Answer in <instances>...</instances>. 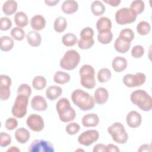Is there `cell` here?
I'll list each match as a JSON object with an SVG mask.
<instances>
[{"label": "cell", "mask_w": 152, "mask_h": 152, "mask_svg": "<svg viewBox=\"0 0 152 152\" xmlns=\"http://www.w3.org/2000/svg\"><path fill=\"white\" fill-rule=\"evenodd\" d=\"M74 104L80 110L87 111L92 109L94 107V99L87 92L81 89L74 90L71 96Z\"/></svg>", "instance_id": "obj_1"}, {"label": "cell", "mask_w": 152, "mask_h": 152, "mask_svg": "<svg viewBox=\"0 0 152 152\" xmlns=\"http://www.w3.org/2000/svg\"><path fill=\"white\" fill-rule=\"evenodd\" d=\"M131 102L137 106L141 110L148 112L152 108V98L144 90L138 89L132 91L130 96Z\"/></svg>", "instance_id": "obj_2"}, {"label": "cell", "mask_w": 152, "mask_h": 152, "mask_svg": "<svg viewBox=\"0 0 152 152\" xmlns=\"http://www.w3.org/2000/svg\"><path fill=\"white\" fill-rule=\"evenodd\" d=\"M56 109L60 120L63 122H69L75 118L76 112L66 98L62 97L57 102Z\"/></svg>", "instance_id": "obj_3"}, {"label": "cell", "mask_w": 152, "mask_h": 152, "mask_svg": "<svg viewBox=\"0 0 152 152\" xmlns=\"http://www.w3.org/2000/svg\"><path fill=\"white\" fill-rule=\"evenodd\" d=\"M80 83L83 87L87 89L93 88L96 84L95 71L94 68L88 64L83 65L79 70Z\"/></svg>", "instance_id": "obj_4"}, {"label": "cell", "mask_w": 152, "mask_h": 152, "mask_svg": "<svg viewBox=\"0 0 152 152\" xmlns=\"http://www.w3.org/2000/svg\"><path fill=\"white\" fill-rule=\"evenodd\" d=\"M80 55L77 51L74 49L67 50L59 61L60 67L65 70L74 69L80 62Z\"/></svg>", "instance_id": "obj_5"}, {"label": "cell", "mask_w": 152, "mask_h": 152, "mask_svg": "<svg viewBox=\"0 0 152 152\" xmlns=\"http://www.w3.org/2000/svg\"><path fill=\"white\" fill-rule=\"evenodd\" d=\"M108 133L112 136V140L118 144H125L128 139V135L124 125L120 122H115L107 128Z\"/></svg>", "instance_id": "obj_6"}, {"label": "cell", "mask_w": 152, "mask_h": 152, "mask_svg": "<svg viewBox=\"0 0 152 152\" xmlns=\"http://www.w3.org/2000/svg\"><path fill=\"white\" fill-rule=\"evenodd\" d=\"M28 103V97L23 95H18L12 107V115L18 118H23L27 113Z\"/></svg>", "instance_id": "obj_7"}, {"label": "cell", "mask_w": 152, "mask_h": 152, "mask_svg": "<svg viewBox=\"0 0 152 152\" xmlns=\"http://www.w3.org/2000/svg\"><path fill=\"white\" fill-rule=\"evenodd\" d=\"M137 16L134 14L129 8L127 7H123L119 9L115 13V21L120 25H125L134 23L136 19Z\"/></svg>", "instance_id": "obj_8"}, {"label": "cell", "mask_w": 152, "mask_h": 152, "mask_svg": "<svg viewBox=\"0 0 152 152\" xmlns=\"http://www.w3.org/2000/svg\"><path fill=\"white\" fill-rule=\"evenodd\" d=\"M146 81V76L142 72L135 74H127L122 78L123 83L128 87H137L144 84Z\"/></svg>", "instance_id": "obj_9"}, {"label": "cell", "mask_w": 152, "mask_h": 152, "mask_svg": "<svg viewBox=\"0 0 152 152\" xmlns=\"http://www.w3.org/2000/svg\"><path fill=\"white\" fill-rule=\"evenodd\" d=\"M28 151L29 152H54L53 145L45 140H35L30 145Z\"/></svg>", "instance_id": "obj_10"}, {"label": "cell", "mask_w": 152, "mask_h": 152, "mask_svg": "<svg viewBox=\"0 0 152 152\" xmlns=\"http://www.w3.org/2000/svg\"><path fill=\"white\" fill-rule=\"evenodd\" d=\"M99 138V133L96 129H88L83 132L78 137V142L84 146H90L97 141Z\"/></svg>", "instance_id": "obj_11"}, {"label": "cell", "mask_w": 152, "mask_h": 152, "mask_svg": "<svg viewBox=\"0 0 152 152\" xmlns=\"http://www.w3.org/2000/svg\"><path fill=\"white\" fill-rule=\"evenodd\" d=\"M27 126L34 132L42 131L45 126V122L43 118L37 114L33 113L30 115L26 120Z\"/></svg>", "instance_id": "obj_12"}, {"label": "cell", "mask_w": 152, "mask_h": 152, "mask_svg": "<svg viewBox=\"0 0 152 152\" xmlns=\"http://www.w3.org/2000/svg\"><path fill=\"white\" fill-rule=\"evenodd\" d=\"M11 78L7 75L2 74L0 76V99L4 101L8 99L11 94L10 86Z\"/></svg>", "instance_id": "obj_13"}, {"label": "cell", "mask_w": 152, "mask_h": 152, "mask_svg": "<svg viewBox=\"0 0 152 152\" xmlns=\"http://www.w3.org/2000/svg\"><path fill=\"white\" fill-rule=\"evenodd\" d=\"M126 122L127 125L132 128L140 126L142 122L141 115L135 110L130 111L126 115Z\"/></svg>", "instance_id": "obj_14"}, {"label": "cell", "mask_w": 152, "mask_h": 152, "mask_svg": "<svg viewBox=\"0 0 152 152\" xmlns=\"http://www.w3.org/2000/svg\"><path fill=\"white\" fill-rule=\"evenodd\" d=\"M31 107L37 111H45L48 108V103L45 99L41 96H35L31 100Z\"/></svg>", "instance_id": "obj_15"}, {"label": "cell", "mask_w": 152, "mask_h": 152, "mask_svg": "<svg viewBox=\"0 0 152 152\" xmlns=\"http://www.w3.org/2000/svg\"><path fill=\"white\" fill-rule=\"evenodd\" d=\"M30 26L34 30L40 31L45 27L46 20L42 15H35L30 20Z\"/></svg>", "instance_id": "obj_16"}, {"label": "cell", "mask_w": 152, "mask_h": 152, "mask_svg": "<svg viewBox=\"0 0 152 152\" xmlns=\"http://www.w3.org/2000/svg\"><path fill=\"white\" fill-rule=\"evenodd\" d=\"M81 122L84 127H94L99 124V118L97 115L94 113H88L83 117Z\"/></svg>", "instance_id": "obj_17"}, {"label": "cell", "mask_w": 152, "mask_h": 152, "mask_svg": "<svg viewBox=\"0 0 152 152\" xmlns=\"http://www.w3.org/2000/svg\"><path fill=\"white\" fill-rule=\"evenodd\" d=\"M109 98V93L104 87L97 88L94 93V101L99 104L105 103Z\"/></svg>", "instance_id": "obj_18"}, {"label": "cell", "mask_w": 152, "mask_h": 152, "mask_svg": "<svg viewBox=\"0 0 152 152\" xmlns=\"http://www.w3.org/2000/svg\"><path fill=\"white\" fill-rule=\"evenodd\" d=\"M96 28L99 33L110 31L112 28V21L106 17H100L96 22Z\"/></svg>", "instance_id": "obj_19"}, {"label": "cell", "mask_w": 152, "mask_h": 152, "mask_svg": "<svg viewBox=\"0 0 152 152\" xmlns=\"http://www.w3.org/2000/svg\"><path fill=\"white\" fill-rule=\"evenodd\" d=\"M78 4L76 1L66 0L64 1L61 5L62 11L66 14H72L77 11Z\"/></svg>", "instance_id": "obj_20"}, {"label": "cell", "mask_w": 152, "mask_h": 152, "mask_svg": "<svg viewBox=\"0 0 152 152\" xmlns=\"http://www.w3.org/2000/svg\"><path fill=\"white\" fill-rule=\"evenodd\" d=\"M128 62L126 59L122 56H116L112 60V66L116 72H121L124 71L127 67Z\"/></svg>", "instance_id": "obj_21"}, {"label": "cell", "mask_w": 152, "mask_h": 152, "mask_svg": "<svg viewBox=\"0 0 152 152\" xmlns=\"http://www.w3.org/2000/svg\"><path fill=\"white\" fill-rule=\"evenodd\" d=\"M27 43L32 47H38L42 42L40 34L36 31H30L26 35Z\"/></svg>", "instance_id": "obj_22"}, {"label": "cell", "mask_w": 152, "mask_h": 152, "mask_svg": "<svg viewBox=\"0 0 152 152\" xmlns=\"http://www.w3.org/2000/svg\"><path fill=\"white\" fill-rule=\"evenodd\" d=\"M62 93L61 87L57 86H49L46 90V96L50 100H55Z\"/></svg>", "instance_id": "obj_23"}, {"label": "cell", "mask_w": 152, "mask_h": 152, "mask_svg": "<svg viewBox=\"0 0 152 152\" xmlns=\"http://www.w3.org/2000/svg\"><path fill=\"white\" fill-rule=\"evenodd\" d=\"M30 137V132L24 128H18L15 132V138L20 144L26 143Z\"/></svg>", "instance_id": "obj_24"}, {"label": "cell", "mask_w": 152, "mask_h": 152, "mask_svg": "<svg viewBox=\"0 0 152 152\" xmlns=\"http://www.w3.org/2000/svg\"><path fill=\"white\" fill-rule=\"evenodd\" d=\"M17 7L18 5L15 1L8 0L2 5V11L7 15H11L16 12Z\"/></svg>", "instance_id": "obj_25"}, {"label": "cell", "mask_w": 152, "mask_h": 152, "mask_svg": "<svg viewBox=\"0 0 152 152\" xmlns=\"http://www.w3.org/2000/svg\"><path fill=\"white\" fill-rule=\"evenodd\" d=\"M131 44V42H125L119 37H118L115 42L114 48L117 52L121 53H125L129 50Z\"/></svg>", "instance_id": "obj_26"}, {"label": "cell", "mask_w": 152, "mask_h": 152, "mask_svg": "<svg viewBox=\"0 0 152 152\" xmlns=\"http://www.w3.org/2000/svg\"><path fill=\"white\" fill-rule=\"evenodd\" d=\"M14 20L15 24L19 27H24L27 26L28 23V17L26 14L22 11L17 12L14 17Z\"/></svg>", "instance_id": "obj_27"}, {"label": "cell", "mask_w": 152, "mask_h": 152, "mask_svg": "<svg viewBox=\"0 0 152 152\" xmlns=\"http://www.w3.org/2000/svg\"><path fill=\"white\" fill-rule=\"evenodd\" d=\"M70 75L65 72L58 71L55 72L53 76V81L59 84H64L70 81Z\"/></svg>", "instance_id": "obj_28"}, {"label": "cell", "mask_w": 152, "mask_h": 152, "mask_svg": "<svg viewBox=\"0 0 152 152\" xmlns=\"http://www.w3.org/2000/svg\"><path fill=\"white\" fill-rule=\"evenodd\" d=\"M106 7L102 2L94 1L91 4V11L95 16H100L103 14Z\"/></svg>", "instance_id": "obj_29"}, {"label": "cell", "mask_w": 152, "mask_h": 152, "mask_svg": "<svg viewBox=\"0 0 152 152\" xmlns=\"http://www.w3.org/2000/svg\"><path fill=\"white\" fill-rule=\"evenodd\" d=\"M13 39L8 36H3L1 37V50L8 52L11 50L14 46Z\"/></svg>", "instance_id": "obj_30"}, {"label": "cell", "mask_w": 152, "mask_h": 152, "mask_svg": "<svg viewBox=\"0 0 152 152\" xmlns=\"http://www.w3.org/2000/svg\"><path fill=\"white\" fill-rule=\"evenodd\" d=\"M145 4L141 0H135L131 2L130 5V10L136 15L141 14L144 10Z\"/></svg>", "instance_id": "obj_31"}, {"label": "cell", "mask_w": 152, "mask_h": 152, "mask_svg": "<svg viewBox=\"0 0 152 152\" xmlns=\"http://www.w3.org/2000/svg\"><path fill=\"white\" fill-rule=\"evenodd\" d=\"M67 27V21L63 17L56 18L53 23V28L58 33H62L65 31Z\"/></svg>", "instance_id": "obj_32"}, {"label": "cell", "mask_w": 152, "mask_h": 152, "mask_svg": "<svg viewBox=\"0 0 152 152\" xmlns=\"http://www.w3.org/2000/svg\"><path fill=\"white\" fill-rule=\"evenodd\" d=\"M62 42L65 46L71 47L77 43L78 39L74 34L68 33L62 36Z\"/></svg>", "instance_id": "obj_33"}, {"label": "cell", "mask_w": 152, "mask_h": 152, "mask_svg": "<svg viewBox=\"0 0 152 152\" xmlns=\"http://www.w3.org/2000/svg\"><path fill=\"white\" fill-rule=\"evenodd\" d=\"M46 84L47 81L46 78L41 75L36 76L32 81V86L37 90L44 89L46 86Z\"/></svg>", "instance_id": "obj_34"}, {"label": "cell", "mask_w": 152, "mask_h": 152, "mask_svg": "<svg viewBox=\"0 0 152 152\" xmlns=\"http://www.w3.org/2000/svg\"><path fill=\"white\" fill-rule=\"evenodd\" d=\"M111 71L106 68L100 69L97 72V79L100 83H106L111 78Z\"/></svg>", "instance_id": "obj_35"}, {"label": "cell", "mask_w": 152, "mask_h": 152, "mask_svg": "<svg viewBox=\"0 0 152 152\" xmlns=\"http://www.w3.org/2000/svg\"><path fill=\"white\" fill-rule=\"evenodd\" d=\"M151 30V26L149 23L145 21H141L137 26V31L141 36L148 34Z\"/></svg>", "instance_id": "obj_36"}, {"label": "cell", "mask_w": 152, "mask_h": 152, "mask_svg": "<svg viewBox=\"0 0 152 152\" xmlns=\"http://www.w3.org/2000/svg\"><path fill=\"white\" fill-rule=\"evenodd\" d=\"M113 39V33L111 31L99 33L97 34L98 41L103 45L109 44Z\"/></svg>", "instance_id": "obj_37"}, {"label": "cell", "mask_w": 152, "mask_h": 152, "mask_svg": "<svg viewBox=\"0 0 152 152\" xmlns=\"http://www.w3.org/2000/svg\"><path fill=\"white\" fill-rule=\"evenodd\" d=\"M134 33L132 30L129 28H126L122 29L120 31L118 37L125 42H131V41L134 39Z\"/></svg>", "instance_id": "obj_38"}, {"label": "cell", "mask_w": 152, "mask_h": 152, "mask_svg": "<svg viewBox=\"0 0 152 152\" xmlns=\"http://www.w3.org/2000/svg\"><path fill=\"white\" fill-rule=\"evenodd\" d=\"M11 36L16 40H23L25 37V32L23 28L19 27H13L10 32Z\"/></svg>", "instance_id": "obj_39"}, {"label": "cell", "mask_w": 152, "mask_h": 152, "mask_svg": "<svg viewBox=\"0 0 152 152\" xmlns=\"http://www.w3.org/2000/svg\"><path fill=\"white\" fill-rule=\"evenodd\" d=\"M79 48L81 49H88L91 48L94 44V40L93 38L88 39H80L77 42Z\"/></svg>", "instance_id": "obj_40"}, {"label": "cell", "mask_w": 152, "mask_h": 152, "mask_svg": "<svg viewBox=\"0 0 152 152\" xmlns=\"http://www.w3.org/2000/svg\"><path fill=\"white\" fill-rule=\"evenodd\" d=\"M31 94V88L27 84H21L17 89V94L18 95H23L30 97Z\"/></svg>", "instance_id": "obj_41"}, {"label": "cell", "mask_w": 152, "mask_h": 152, "mask_svg": "<svg viewBox=\"0 0 152 152\" xmlns=\"http://www.w3.org/2000/svg\"><path fill=\"white\" fill-rule=\"evenodd\" d=\"M80 129V126L77 122H71L68 124L65 128L66 133L71 135H75Z\"/></svg>", "instance_id": "obj_42"}, {"label": "cell", "mask_w": 152, "mask_h": 152, "mask_svg": "<svg viewBox=\"0 0 152 152\" xmlns=\"http://www.w3.org/2000/svg\"><path fill=\"white\" fill-rule=\"evenodd\" d=\"M131 55L134 58H140L144 53V49L141 45H135L131 49Z\"/></svg>", "instance_id": "obj_43"}, {"label": "cell", "mask_w": 152, "mask_h": 152, "mask_svg": "<svg viewBox=\"0 0 152 152\" xmlns=\"http://www.w3.org/2000/svg\"><path fill=\"white\" fill-rule=\"evenodd\" d=\"M11 143V136L4 132H1L0 134V146L1 147H5L9 145Z\"/></svg>", "instance_id": "obj_44"}, {"label": "cell", "mask_w": 152, "mask_h": 152, "mask_svg": "<svg viewBox=\"0 0 152 152\" xmlns=\"http://www.w3.org/2000/svg\"><path fill=\"white\" fill-rule=\"evenodd\" d=\"M12 26L11 20L7 17H2L0 19V29L2 31L8 30Z\"/></svg>", "instance_id": "obj_45"}, {"label": "cell", "mask_w": 152, "mask_h": 152, "mask_svg": "<svg viewBox=\"0 0 152 152\" xmlns=\"http://www.w3.org/2000/svg\"><path fill=\"white\" fill-rule=\"evenodd\" d=\"M80 35L81 39H91L94 36V31L91 27H87L81 31Z\"/></svg>", "instance_id": "obj_46"}, {"label": "cell", "mask_w": 152, "mask_h": 152, "mask_svg": "<svg viewBox=\"0 0 152 152\" xmlns=\"http://www.w3.org/2000/svg\"><path fill=\"white\" fill-rule=\"evenodd\" d=\"M18 126V121L14 118H8L5 122V126L7 129L12 131L15 129Z\"/></svg>", "instance_id": "obj_47"}, {"label": "cell", "mask_w": 152, "mask_h": 152, "mask_svg": "<svg viewBox=\"0 0 152 152\" xmlns=\"http://www.w3.org/2000/svg\"><path fill=\"white\" fill-rule=\"evenodd\" d=\"M106 152H119V148L115 145L112 144H109L106 145Z\"/></svg>", "instance_id": "obj_48"}, {"label": "cell", "mask_w": 152, "mask_h": 152, "mask_svg": "<svg viewBox=\"0 0 152 152\" xmlns=\"http://www.w3.org/2000/svg\"><path fill=\"white\" fill-rule=\"evenodd\" d=\"M93 152H104L106 151V145L103 144H97L93 149Z\"/></svg>", "instance_id": "obj_49"}, {"label": "cell", "mask_w": 152, "mask_h": 152, "mask_svg": "<svg viewBox=\"0 0 152 152\" xmlns=\"http://www.w3.org/2000/svg\"><path fill=\"white\" fill-rule=\"evenodd\" d=\"M138 151H151V145L148 144H144L140 147Z\"/></svg>", "instance_id": "obj_50"}, {"label": "cell", "mask_w": 152, "mask_h": 152, "mask_svg": "<svg viewBox=\"0 0 152 152\" xmlns=\"http://www.w3.org/2000/svg\"><path fill=\"white\" fill-rule=\"evenodd\" d=\"M104 2L112 7H117L121 3V0H104Z\"/></svg>", "instance_id": "obj_51"}, {"label": "cell", "mask_w": 152, "mask_h": 152, "mask_svg": "<svg viewBox=\"0 0 152 152\" xmlns=\"http://www.w3.org/2000/svg\"><path fill=\"white\" fill-rule=\"evenodd\" d=\"M59 2V0H45V3L49 6V7H52V6H55Z\"/></svg>", "instance_id": "obj_52"}, {"label": "cell", "mask_w": 152, "mask_h": 152, "mask_svg": "<svg viewBox=\"0 0 152 152\" xmlns=\"http://www.w3.org/2000/svg\"><path fill=\"white\" fill-rule=\"evenodd\" d=\"M7 151H20V150L15 146H11Z\"/></svg>", "instance_id": "obj_53"}]
</instances>
